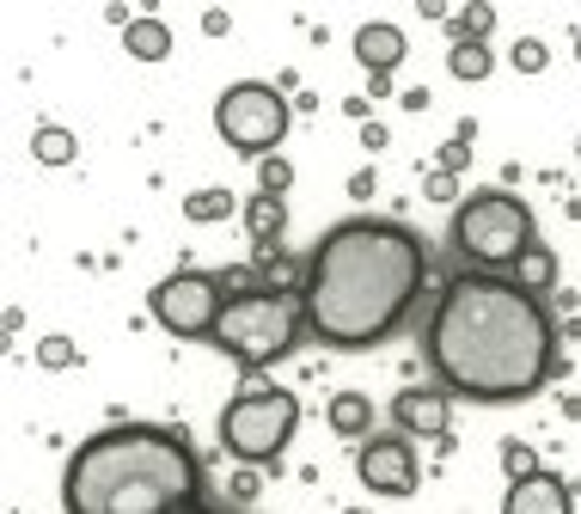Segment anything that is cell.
Instances as JSON below:
<instances>
[{
	"instance_id": "5",
	"label": "cell",
	"mask_w": 581,
	"mask_h": 514,
	"mask_svg": "<svg viewBox=\"0 0 581 514\" xmlns=\"http://www.w3.org/2000/svg\"><path fill=\"white\" fill-rule=\"evenodd\" d=\"M453 245L472 270H489L503 276L539 245V227H532V209L515 197V190H477L453 209Z\"/></svg>"
},
{
	"instance_id": "24",
	"label": "cell",
	"mask_w": 581,
	"mask_h": 514,
	"mask_svg": "<svg viewBox=\"0 0 581 514\" xmlns=\"http://www.w3.org/2000/svg\"><path fill=\"white\" fill-rule=\"evenodd\" d=\"M545 62H551V50H545L539 38H520L515 43V67H520V74H545Z\"/></svg>"
},
{
	"instance_id": "4",
	"label": "cell",
	"mask_w": 581,
	"mask_h": 514,
	"mask_svg": "<svg viewBox=\"0 0 581 514\" xmlns=\"http://www.w3.org/2000/svg\"><path fill=\"white\" fill-rule=\"evenodd\" d=\"M300 337H313L306 331V306L300 294L288 289H245L226 301L221 325H214V349H221L226 361H239L245 374L257 368H276L282 356H294L300 349Z\"/></svg>"
},
{
	"instance_id": "19",
	"label": "cell",
	"mask_w": 581,
	"mask_h": 514,
	"mask_svg": "<svg viewBox=\"0 0 581 514\" xmlns=\"http://www.w3.org/2000/svg\"><path fill=\"white\" fill-rule=\"evenodd\" d=\"M515 282H520V289H527V294H545V289H551V282H557V258H551V251H545V245H532L527 258H520V264H515Z\"/></svg>"
},
{
	"instance_id": "8",
	"label": "cell",
	"mask_w": 581,
	"mask_h": 514,
	"mask_svg": "<svg viewBox=\"0 0 581 514\" xmlns=\"http://www.w3.org/2000/svg\"><path fill=\"white\" fill-rule=\"evenodd\" d=\"M226 276H209V270H172V276H159L154 294H147V313L159 318V331H172L184 343H209L214 325L226 313Z\"/></svg>"
},
{
	"instance_id": "28",
	"label": "cell",
	"mask_w": 581,
	"mask_h": 514,
	"mask_svg": "<svg viewBox=\"0 0 581 514\" xmlns=\"http://www.w3.org/2000/svg\"><path fill=\"white\" fill-rule=\"evenodd\" d=\"M575 62H581V31H575Z\"/></svg>"
},
{
	"instance_id": "1",
	"label": "cell",
	"mask_w": 581,
	"mask_h": 514,
	"mask_svg": "<svg viewBox=\"0 0 581 514\" xmlns=\"http://www.w3.org/2000/svg\"><path fill=\"white\" fill-rule=\"evenodd\" d=\"M423 361L435 386L465 405H520L557 374V325L515 276L465 270L435 294L423 325Z\"/></svg>"
},
{
	"instance_id": "27",
	"label": "cell",
	"mask_w": 581,
	"mask_h": 514,
	"mask_svg": "<svg viewBox=\"0 0 581 514\" xmlns=\"http://www.w3.org/2000/svg\"><path fill=\"white\" fill-rule=\"evenodd\" d=\"M184 514H221V508H202V502H197V508H184Z\"/></svg>"
},
{
	"instance_id": "12",
	"label": "cell",
	"mask_w": 581,
	"mask_h": 514,
	"mask_svg": "<svg viewBox=\"0 0 581 514\" xmlns=\"http://www.w3.org/2000/svg\"><path fill=\"white\" fill-rule=\"evenodd\" d=\"M356 62L368 67L373 80H392V67L404 62V31L385 25V19H368V25L356 31Z\"/></svg>"
},
{
	"instance_id": "11",
	"label": "cell",
	"mask_w": 581,
	"mask_h": 514,
	"mask_svg": "<svg viewBox=\"0 0 581 514\" xmlns=\"http://www.w3.org/2000/svg\"><path fill=\"white\" fill-rule=\"evenodd\" d=\"M503 514H575V502H569V484L557 472H532L520 484H508Z\"/></svg>"
},
{
	"instance_id": "22",
	"label": "cell",
	"mask_w": 581,
	"mask_h": 514,
	"mask_svg": "<svg viewBox=\"0 0 581 514\" xmlns=\"http://www.w3.org/2000/svg\"><path fill=\"white\" fill-rule=\"evenodd\" d=\"M74 361H80L74 337H38V368L62 374V368H74Z\"/></svg>"
},
{
	"instance_id": "18",
	"label": "cell",
	"mask_w": 581,
	"mask_h": 514,
	"mask_svg": "<svg viewBox=\"0 0 581 514\" xmlns=\"http://www.w3.org/2000/svg\"><path fill=\"white\" fill-rule=\"evenodd\" d=\"M447 74L453 80H489V74H496L489 43H453V50H447Z\"/></svg>"
},
{
	"instance_id": "3",
	"label": "cell",
	"mask_w": 581,
	"mask_h": 514,
	"mask_svg": "<svg viewBox=\"0 0 581 514\" xmlns=\"http://www.w3.org/2000/svg\"><path fill=\"white\" fill-rule=\"evenodd\" d=\"M202 496V460L184 429L110 422L62 465L67 514H184Z\"/></svg>"
},
{
	"instance_id": "7",
	"label": "cell",
	"mask_w": 581,
	"mask_h": 514,
	"mask_svg": "<svg viewBox=\"0 0 581 514\" xmlns=\"http://www.w3.org/2000/svg\"><path fill=\"white\" fill-rule=\"evenodd\" d=\"M288 123H294V105L282 98V86H270V80H233V86L214 98V135L245 159L276 154Z\"/></svg>"
},
{
	"instance_id": "13",
	"label": "cell",
	"mask_w": 581,
	"mask_h": 514,
	"mask_svg": "<svg viewBox=\"0 0 581 514\" xmlns=\"http://www.w3.org/2000/svg\"><path fill=\"white\" fill-rule=\"evenodd\" d=\"M325 422H330V436H344V441H373V422H380V410H373L368 392H330Z\"/></svg>"
},
{
	"instance_id": "26",
	"label": "cell",
	"mask_w": 581,
	"mask_h": 514,
	"mask_svg": "<svg viewBox=\"0 0 581 514\" xmlns=\"http://www.w3.org/2000/svg\"><path fill=\"white\" fill-rule=\"evenodd\" d=\"M465 166V141H453L447 154H441V171H459Z\"/></svg>"
},
{
	"instance_id": "10",
	"label": "cell",
	"mask_w": 581,
	"mask_h": 514,
	"mask_svg": "<svg viewBox=\"0 0 581 514\" xmlns=\"http://www.w3.org/2000/svg\"><path fill=\"white\" fill-rule=\"evenodd\" d=\"M453 422V392L447 386H404V392H392V429L410 441H435L447 436Z\"/></svg>"
},
{
	"instance_id": "20",
	"label": "cell",
	"mask_w": 581,
	"mask_h": 514,
	"mask_svg": "<svg viewBox=\"0 0 581 514\" xmlns=\"http://www.w3.org/2000/svg\"><path fill=\"white\" fill-rule=\"evenodd\" d=\"M489 31H496V7H484V0H477V7H465V13L453 19V43H484Z\"/></svg>"
},
{
	"instance_id": "6",
	"label": "cell",
	"mask_w": 581,
	"mask_h": 514,
	"mask_svg": "<svg viewBox=\"0 0 581 514\" xmlns=\"http://www.w3.org/2000/svg\"><path fill=\"white\" fill-rule=\"evenodd\" d=\"M300 436V398L288 386H252L221 410V448L239 465H276Z\"/></svg>"
},
{
	"instance_id": "25",
	"label": "cell",
	"mask_w": 581,
	"mask_h": 514,
	"mask_svg": "<svg viewBox=\"0 0 581 514\" xmlns=\"http://www.w3.org/2000/svg\"><path fill=\"white\" fill-rule=\"evenodd\" d=\"M429 202H459V178L453 171H429Z\"/></svg>"
},
{
	"instance_id": "17",
	"label": "cell",
	"mask_w": 581,
	"mask_h": 514,
	"mask_svg": "<svg viewBox=\"0 0 581 514\" xmlns=\"http://www.w3.org/2000/svg\"><path fill=\"white\" fill-rule=\"evenodd\" d=\"M233 190H221V185H209V190H190L184 197V221H197V227H214V221H233Z\"/></svg>"
},
{
	"instance_id": "15",
	"label": "cell",
	"mask_w": 581,
	"mask_h": 514,
	"mask_svg": "<svg viewBox=\"0 0 581 514\" xmlns=\"http://www.w3.org/2000/svg\"><path fill=\"white\" fill-rule=\"evenodd\" d=\"M123 50H129L135 62H166V55H172V31L159 25V19H135V25L123 31Z\"/></svg>"
},
{
	"instance_id": "21",
	"label": "cell",
	"mask_w": 581,
	"mask_h": 514,
	"mask_svg": "<svg viewBox=\"0 0 581 514\" xmlns=\"http://www.w3.org/2000/svg\"><path fill=\"white\" fill-rule=\"evenodd\" d=\"M288 185H294V166L282 154L257 159V190H264V197H288Z\"/></svg>"
},
{
	"instance_id": "16",
	"label": "cell",
	"mask_w": 581,
	"mask_h": 514,
	"mask_svg": "<svg viewBox=\"0 0 581 514\" xmlns=\"http://www.w3.org/2000/svg\"><path fill=\"white\" fill-rule=\"evenodd\" d=\"M74 154H80L74 129H62V123H38V129H31V159H38V166H67Z\"/></svg>"
},
{
	"instance_id": "23",
	"label": "cell",
	"mask_w": 581,
	"mask_h": 514,
	"mask_svg": "<svg viewBox=\"0 0 581 514\" xmlns=\"http://www.w3.org/2000/svg\"><path fill=\"white\" fill-rule=\"evenodd\" d=\"M503 472H508V484H520V478H532V472H539V460H532V448H520V441H503Z\"/></svg>"
},
{
	"instance_id": "2",
	"label": "cell",
	"mask_w": 581,
	"mask_h": 514,
	"mask_svg": "<svg viewBox=\"0 0 581 514\" xmlns=\"http://www.w3.org/2000/svg\"><path fill=\"white\" fill-rule=\"evenodd\" d=\"M429 289V239L385 214H349L313 245L300 270L306 331L325 349H380L404 331Z\"/></svg>"
},
{
	"instance_id": "9",
	"label": "cell",
	"mask_w": 581,
	"mask_h": 514,
	"mask_svg": "<svg viewBox=\"0 0 581 514\" xmlns=\"http://www.w3.org/2000/svg\"><path fill=\"white\" fill-rule=\"evenodd\" d=\"M356 478H361V490H368V496H392V502L416 496L423 465H416L410 436H398V429H392V436L361 441V448H356Z\"/></svg>"
},
{
	"instance_id": "14",
	"label": "cell",
	"mask_w": 581,
	"mask_h": 514,
	"mask_svg": "<svg viewBox=\"0 0 581 514\" xmlns=\"http://www.w3.org/2000/svg\"><path fill=\"white\" fill-rule=\"evenodd\" d=\"M239 221H245L252 245L270 251V245H282V233H288V202H282V197H264V190H257V197L239 209Z\"/></svg>"
},
{
	"instance_id": "29",
	"label": "cell",
	"mask_w": 581,
	"mask_h": 514,
	"mask_svg": "<svg viewBox=\"0 0 581 514\" xmlns=\"http://www.w3.org/2000/svg\"><path fill=\"white\" fill-rule=\"evenodd\" d=\"M575 159H581V141H575Z\"/></svg>"
}]
</instances>
